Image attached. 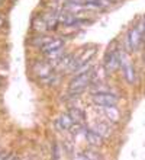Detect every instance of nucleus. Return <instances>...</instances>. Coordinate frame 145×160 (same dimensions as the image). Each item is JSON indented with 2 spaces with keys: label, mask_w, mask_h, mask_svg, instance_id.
<instances>
[{
  "label": "nucleus",
  "mask_w": 145,
  "mask_h": 160,
  "mask_svg": "<svg viewBox=\"0 0 145 160\" xmlns=\"http://www.w3.org/2000/svg\"><path fill=\"white\" fill-rule=\"evenodd\" d=\"M93 76H94V72L91 68L89 72L75 74L74 79H71V82H70V93L71 95H75V96L80 95V93H83L87 89V86L91 83Z\"/></svg>",
  "instance_id": "nucleus-1"
},
{
  "label": "nucleus",
  "mask_w": 145,
  "mask_h": 160,
  "mask_svg": "<svg viewBox=\"0 0 145 160\" xmlns=\"http://www.w3.org/2000/svg\"><path fill=\"white\" fill-rule=\"evenodd\" d=\"M93 102L97 106H116L118 103V96L109 92H99L93 95Z\"/></svg>",
  "instance_id": "nucleus-2"
},
{
  "label": "nucleus",
  "mask_w": 145,
  "mask_h": 160,
  "mask_svg": "<svg viewBox=\"0 0 145 160\" xmlns=\"http://www.w3.org/2000/svg\"><path fill=\"white\" fill-rule=\"evenodd\" d=\"M120 66V54L118 50H110L109 48L108 54L104 57V68L106 72H115L116 68Z\"/></svg>",
  "instance_id": "nucleus-3"
},
{
  "label": "nucleus",
  "mask_w": 145,
  "mask_h": 160,
  "mask_svg": "<svg viewBox=\"0 0 145 160\" xmlns=\"http://www.w3.org/2000/svg\"><path fill=\"white\" fill-rule=\"evenodd\" d=\"M96 54V48H90V50H86L83 51V54L80 55L79 58H75L71 61L70 67H68V72H75L79 67H81V66H84V64L90 63V60L94 57Z\"/></svg>",
  "instance_id": "nucleus-4"
},
{
  "label": "nucleus",
  "mask_w": 145,
  "mask_h": 160,
  "mask_svg": "<svg viewBox=\"0 0 145 160\" xmlns=\"http://www.w3.org/2000/svg\"><path fill=\"white\" fill-rule=\"evenodd\" d=\"M141 31H142V28H139V26L129 31L128 44H129V48H131V50H138V47L141 45V41H142L141 39V37H142Z\"/></svg>",
  "instance_id": "nucleus-5"
},
{
  "label": "nucleus",
  "mask_w": 145,
  "mask_h": 160,
  "mask_svg": "<svg viewBox=\"0 0 145 160\" xmlns=\"http://www.w3.org/2000/svg\"><path fill=\"white\" fill-rule=\"evenodd\" d=\"M84 135H86L87 143L91 144V146H102V143H103V137L96 130L87 128V130H84Z\"/></svg>",
  "instance_id": "nucleus-6"
},
{
  "label": "nucleus",
  "mask_w": 145,
  "mask_h": 160,
  "mask_svg": "<svg viewBox=\"0 0 145 160\" xmlns=\"http://www.w3.org/2000/svg\"><path fill=\"white\" fill-rule=\"evenodd\" d=\"M62 45H64V41L62 39H50V41H46L44 45L41 47L42 52H45V54H50V52H54L57 50H61Z\"/></svg>",
  "instance_id": "nucleus-7"
},
{
  "label": "nucleus",
  "mask_w": 145,
  "mask_h": 160,
  "mask_svg": "<svg viewBox=\"0 0 145 160\" xmlns=\"http://www.w3.org/2000/svg\"><path fill=\"white\" fill-rule=\"evenodd\" d=\"M74 119L71 118L70 114H62L60 118L57 119V122H55V125H57V128L60 131H65V130H70L71 125L74 124Z\"/></svg>",
  "instance_id": "nucleus-8"
},
{
  "label": "nucleus",
  "mask_w": 145,
  "mask_h": 160,
  "mask_svg": "<svg viewBox=\"0 0 145 160\" xmlns=\"http://www.w3.org/2000/svg\"><path fill=\"white\" fill-rule=\"evenodd\" d=\"M120 61H123V72H125V77L128 79L129 83H133L135 82V72H133L132 66L129 63H126V60H125L123 55H120Z\"/></svg>",
  "instance_id": "nucleus-9"
},
{
  "label": "nucleus",
  "mask_w": 145,
  "mask_h": 160,
  "mask_svg": "<svg viewBox=\"0 0 145 160\" xmlns=\"http://www.w3.org/2000/svg\"><path fill=\"white\" fill-rule=\"evenodd\" d=\"M35 73H36L38 76H41L42 79L46 76H50L51 73H52V68H51L50 64H45V63H38L35 66Z\"/></svg>",
  "instance_id": "nucleus-10"
},
{
  "label": "nucleus",
  "mask_w": 145,
  "mask_h": 160,
  "mask_svg": "<svg viewBox=\"0 0 145 160\" xmlns=\"http://www.w3.org/2000/svg\"><path fill=\"white\" fill-rule=\"evenodd\" d=\"M73 55L71 54H67V55H64V57H61V58H58L57 60V64H58V68L60 70H64V68H68L70 67V64H71V61H73Z\"/></svg>",
  "instance_id": "nucleus-11"
},
{
  "label": "nucleus",
  "mask_w": 145,
  "mask_h": 160,
  "mask_svg": "<svg viewBox=\"0 0 145 160\" xmlns=\"http://www.w3.org/2000/svg\"><path fill=\"white\" fill-rule=\"evenodd\" d=\"M104 112H106V115L112 121H118L119 119V112H118V109L115 106H104Z\"/></svg>",
  "instance_id": "nucleus-12"
},
{
  "label": "nucleus",
  "mask_w": 145,
  "mask_h": 160,
  "mask_svg": "<svg viewBox=\"0 0 145 160\" xmlns=\"http://www.w3.org/2000/svg\"><path fill=\"white\" fill-rule=\"evenodd\" d=\"M68 114L71 115V118L74 119L75 122H83V119H84V114L79 109V108H71Z\"/></svg>",
  "instance_id": "nucleus-13"
},
{
  "label": "nucleus",
  "mask_w": 145,
  "mask_h": 160,
  "mask_svg": "<svg viewBox=\"0 0 145 160\" xmlns=\"http://www.w3.org/2000/svg\"><path fill=\"white\" fill-rule=\"evenodd\" d=\"M60 21L65 26H73V23H74V21H75V16L71 15V13H62L61 16H60Z\"/></svg>",
  "instance_id": "nucleus-14"
},
{
  "label": "nucleus",
  "mask_w": 145,
  "mask_h": 160,
  "mask_svg": "<svg viewBox=\"0 0 145 160\" xmlns=\"http://www.w3.org/2000/svg\"><path fill=\"white\" fill-rule=\"evenodd\" d=\"M84 3H86V6H89V8H104L106 6V3H104V0H84Z\"/></svg>",
  "instance_id": "nucleus-15"
},
{
  "label": "nucleus",
  "mask_w": 145,
  "mask_h": 160,
  "mask_svg": "<svg viewBox=\"0 0 145 160\" xmlns=\"http://www.w3.org/2000/svg\"><path fill=\"white\" fill-rule=\"evenodd\" d=\"M94 130L97 131V132H99L102 137H108V135L110 134V132H109V128L104 125V124H97V127H96Z\"/></svg>",
  "instance_id": "nucleus-16"
},
{
  "label": "nucleus",
  "mask_w": 145,
  "mask_h": 160,
  "mask_svg": "<svg viewBox=\"0 0 145 160\" xmlns=\"http://www.w3.org/2000/svg\"><path fill=\"white\" fill-rule=\"evenodd\" d=\"M77 159H100V156L96 154V153H91V152H84V153H81V154H79Z\"/></svg>",
  "instance_id": "nucleus-17"
},
{
  "label": "nucleus",
  "mask_w": 145,
  "mask_h": 160,
  "mask_svg": "<svg viewBox=\"0 0 145 160\" xmlns=\"http://www.w3.org/2000/svg\"><path fill=\"white\" fill-rule=\"evenodd\" d=\"M70 131L73 132V134H80L81 131H83V125H81V122H75V124H73L70 128Z\"/></svg>",
  "instance_id": "nucleus-18"
},
{
  "label": "nucleus",
  "mask_w": 145,
  "mask_h": 160,
  "mask_svg": "<svg viewBox=\"0 0 145 160\" xmlns=\"http://www.w3.org/2000/svg\"><path fill=\"white\" fill-rule=\"evenodd\" d=\"M0 159H9V154H6V153L0 152Z\"/></svg>",
  "instance_id": "nucleus-19"
},
{
  "label": "nucleus",
  "mask_w": 145,
  "mask_h": 160,
  "mask_svg": "<svg viewBox=\"0 0 145 160\" xmlns=\"http://www.w3.org/2000/svg\"><path fill=\"white\" fill-rule=\"evenodd\" d=\"M2 23H3V22H2V19H0V26H2Z\"/></svg>",
  "instance_id": "nucleus-20"
},
{
  "label": "nucleus",
  "mask_w": 145,
  "mask_h": 160,
  "mask_svg": "<svg viewBox=\"0 0 145 160\" xmlns=\"http://www.w3.org/2000/svg\"><path fill=\"white\" fill-rule=\"evenodd\" d=\"M144 29H145V21H144Z\"/></svg>",
  "instance_id": "nucleus-21"
}]
</instances>
